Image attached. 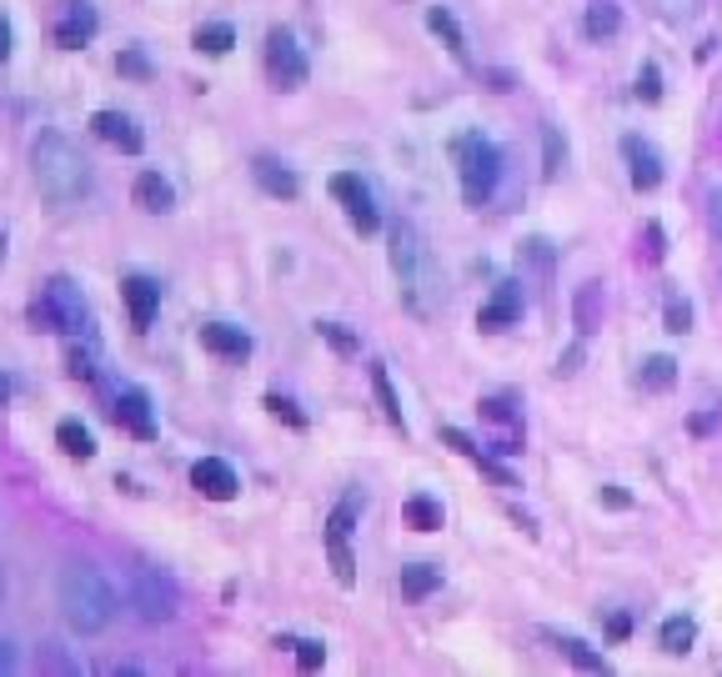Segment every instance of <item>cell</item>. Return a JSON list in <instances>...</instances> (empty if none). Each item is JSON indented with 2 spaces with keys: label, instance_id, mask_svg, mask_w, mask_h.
I'll return each instance as SVG.
<instances>
[{
  "label": "cell",
  "instance_id": "obj_1",
  "mask_svg": "<svg viewBox=\"0 0 722 677\" xmlns=\"http://www.w3.org/2000/svg\"><path fill=\"white\" fill-rule=\"evenodd\" d=\"M56 602H60V617L70 622V632H80V637L106 632V627L116 622V587H110L106 577H100V567H90V562L60 567Z\"/></svg>",
  "mask_w": 722,
  "mask_h": 677
},
{
  "label": "cell",
  "instance_id": "obj_2",
  "mask_svg": "<svg viewBox=\"0 0 722 677\" xmlns=\"http://www.w3.org/2000/svg\"><path fill=\"white\" fill-rule=\"evenodd\" d=\"M30 171H36L40 196L56 206H76L80 196L90 192V161L80 156V146L60 131L36 136V146H30Z\"/></svg>",
  "mask_w": 722,
  "mask_h": 677
},
{
  "label": "cell",
  "instance_id": "obj_3",
  "mask_svg": "<svg viewBox=\"0 0 722 677\" xmlns=\"http://www.w3.org/2000/svg\"><path fill=\"white\" fill-rule=\"evenodd\" d=\"M391 272L401 282V302L417 316H431V306H437V266H431L427 242L411 222L391 226Z\"/></svg>",
  "mask_w": 722,
  "mask_h": 677
},
{
  "label": "cell",
  "instance_id": "obj_4",
  "mask_svg": "<svg viewBox=\"0 0 722 677\" xmlns=\"http://www.w3.org/2000/svg\"><path fill=\"white\" fill-rule=\"evenodd\" d=\"M30 322L36 332H60V336H86L90 332V306L70 276H50L40 296L30 302Z\"/></svg>",
  "mask_w": 722,
  "mask_h": 677
},
{
  "label": "cell",
  "instance_id": "obj_5",
  "mask_svg": "<svg viewBox=\"0 0 722 677\" xmlns=\"http://www.w3.org/2000/svg\"><path fill=\"white\" fill-rule=\"evenodd\" d=\"M451 161H457V176H461V196L471 206H481L491 192H497V176H501V151L487 141L481 131H461L451 141Z\"/></svg>",
  "mask_w": 722,
  "mask_h": 677
},
{
  "label": "cell",
  "instance_id": "obj_6",
  "mask_svg": "<svg viewBox=\"0 0 722 677\" xmlns=\"http://www.w3.org/2000/svg\"><path fill=\"white\" fill-rule=\"evenodd\" d=\"M130 607H136L140 622H170L180 612V587L170 572L150 562H136L130 567Z\"/></svg>",
  "mask_w": 722,
  "mask_h": 677
},
{
  "label": "cell",
  "instance_id": "obj_7",
  "mask_svg": "<svg viewBox=\"0 0 722 677\" xmlns=\"http://www.w3.org/2000/svg\"><path fill=\"white\" fill-rule=\"evenodd\" d=\"M361 507H367V497H361L357 487H351V492L341 497V502L331 507V517H326V557H331V572H336V582H341V587L357 582V557H351V527H357Z\"/></svg>",
  "mask_w": 722,
  "mask_h": 677
},
{
  "label": "cell",
  "instance_id": "obj_8",
  "mask_svg": "<svg viewBox=\"0 0 722 677\" xmlns=\"http://www.w3.org/2000/svg\"><path fill=\"white\" fill-rule=\"evenodd\" d=\"M266 76H271V86L276 91H301L306 86V76H311V66H306V51L296 46V36L291 31H266Z\"/></svg>",
  "mask_w": 722,
  "mask_h": 677
},
{
  "label": "cell",
  "instance_id": "obj_9",
  "mask_svg": "<svg viewBox=\"0 0 722 677\" xmlns=\"http://www.w3.org/2000/svg\"><path fill=\"white\" fill-rule=\"evenodd\" d=\"M100 31V16L90 0H60L56 6V26H50V36H56L60 51H80V46H90Z\"/></svg>",
  "mask_w": 722,
  "mask_h": 677
},
{
  "label": "cell",
  "instance_id": "obj_10",
  "mask_svg": "<svg viewBox=\"0 0 722 677\" xmlns=\"http://www.w3.org/2000/svg\"><path fill=\"white\" fill-rule=\"evenodd\" d=\"M331 196L341 202V212H347V222L357 226L361 236H371L381 226V212H377V202H371V192H367V181L361 176H351V171H336L331 176Z\"/></svg>",
  "mask_w": 722,
  "mask_h": 677
},
{
  "label": "cell",
  "instance_id": "obj_11",
  "mask_svg": "<svg viewBox=\"0 0 722 677\" xmlns=\"http://www.w3.org/2000/svg\"><path fill=\"white\" fill-rule=\"evenodd\" d=\"M110 416H116V422L126 426L130 436H140V442H150V436H156V416H150V396L140 392V386H120V392H116V406H110Z\"/></svg>",
  "mask_w": 722,
  "mask_h": 677
},
{
  "label": "cell",
  "instance_id": "obj_12",
  "mask_svg": "<svg viewBox=\"0 0 722 677\" xmlns=\"http://www.w3.org/2000/svg\"><path fill=\"white\" fill-rule=\"evenodd\" d=\"M191 487H196L201 497H211V502H231V497L241 492L231 462H221V457H201V462L191 467Z\"/></svg>",
  "mask_w": 722,
  "mask_h": 677
},
{
  "label": "cell",
  "instance_id": "obj_13",
  "mask_svg": "<svg viewBox=\"0 0 722 677\" xmlns=\"http://www.w3.org/2000/svg\"><path fill=\"white\" fill-rule=\"evenodd\" d=\"M90 131H96L100 141H110L116 151H126V156H136L140 146H146L136 116H126V111H96V116H90Z\"/></svg>",
  "mask_w": 722,
  "mask_h": 677
},
{
  "label": "cell",
  "instance_id": "obj_14",
  "mask_svg": "<svg viewBox=\"0 0 722 677\" xmlns=\"http://www.w3.org/2000/svg\"><path fill=\"white\" fill-rule=\"evenodd\" d=\"M622 156H627V176L637 192H657L662 186V156L652 151L642 136H622Z\"/></svg>",
  "mask_w": 722,
  "mask_h": 677
},
{
  "label": "cell",
  "instance_id": "obj_15",
  "mask_svg": "<svg viewBox=\"0 0 722 677\" xmlns=\"http://www.w3.org/2000/svg\"><path fill=\"white\" fill-rule=\"evenodd\" d=\"M120 296H126V312H130V326L136 332H146L150 322H156V306H160V286L150 282V276L130 272L126 282H120Z\"/></svg>",
  "mask_w": 722,
  "mask_h": 677
},
{
  "label": "cell",
  "instance_id": "obj_16",
  "mask_svg": "<svg viewBox=\"0 0 722 677\" xmlns=\"http://www.w3.org/2000/svg\"><path fill=\"white\" fill-rule=\"evenodd\" d=\"M201 346H206L211 356H226V362H246L251 356V336L241 332V326H231V322H206L201 326Z\"/></svg>",
  "mask_w": 722,
  "mask_h": 677
},
{
  "label": "cell",
  "instance_id": "obj_17",
  "mask_svg": "<svg viewBox=\"0 0 722 677\" xmlns=\"http://www.w3.org/2000/svg\"><path fill=\"white\" fill-rule=\"evenodd\" d=\"M521 322V292L517 286H497L491 292V302L477 312V326L481 332H507V326Z\"/></svg>",
  "mask_w": 722,
  "mask_h": 677
},
{
  "label": "cell",
  "instance_id": "obj_18",
  "mask_svg": "<svg viewBox=\"0 0 722 677\" xmlns=\"http://www.w3.org/2000/svg\"><path fill=\"white\" fill-rule=\"evenodd\" d=\"M251 171H256L261 192H266V196H276V202H296V196H301L296 171H291V166H281L276 156H256V166H251Z\"/></svg>",
  "mask_w": 722,
  "mask_h": 677
},
{
  "label": "cell",
  "instance_id": "obj_19",
  "mask_svg": "<svg viewBox=\"0 0 722 677\" xmlns=\"http://www.w3.org/2000/svg\"><path fill=\"white\" fill-rule=\"evenodd\" d=\"M130 196H136V206L140 212H150V216H166L170 206H176V192H170V181L160 171H140Z\"/></svg>",
  "mask_w": 722,
  "mask_h": 677
},
{
  "label": "cell",
  "instance_id": "obj_20",
  "mask_svg": "<svg viewBox=\"0 0 722 677\" xmlns=\"http://www.w3.org/2000/svg\"><path fill=\"white\" fill-rule=\"evenodd\" d=\"M401 517H407L411 532H441V522H447V512H441V502L431 492H411L401 502Z\"/></svg>",
  "mask_w": 722,
  "mask_h": 677
},
{
  "label": "cell",
  "instance_id": "obj_21",
  "mask_svg": "<svg viewBox=\"0 0 722 677\" xmlns=\"http://www.w3.org/2000/svg\"><path fill=\"white\" fill-rule=\"evenodd\" d=\"M427 31L437 36V41L447 46V51L457 56V61H467V36H461V26L451 21V11H447V6H431V11H427Z\"/></svg>",
  "mask_w": 722,
  "mask_h": 677
},
{
  "label": "cell",
  "instance_id": "obj_22",
  "mask_svg": "<svg viewBox=\"0 0 722 677\" xmlns=\"http://www.w3.org/2000/svg\"><path fill=\"white\" fill-rule=\"evenodd\" d=\"M657 642H662V653H672V657H682V653H692V642H697V622H692L687 612H677V617H667V622L657 627Z\"/></svg>",
  "mask_w": 722,
  "mask_h": 677
},
{
  "label": "cell",
  "instance_id": "obj_23",
  "mask_svg": "<svg viewBox=\"0 0 722 677\" xmlns=\"http://www.w3.org/2000/svg\"><path fill=\"white\" fill-rule=\"evenodd\" d=\"M437 587H441V567L437 562H411V567H401V597L421 602V597H431Z\"/></svg>",
  "mask_w": 722,
  "mask_h": 677
},
{
  "label": "cell",
  "instance_id": "obj_24",
  "mask_svg": "<svg viewBox=\"0 0 722 677\" xmlns=\"http://www.w3.org/2000/svg\"><path fill=\"white\" fill-rule=\"evenodd\" d=\"M371 392H377V402H381V416H387L397 432H407V416H401V402H397V392H391V376L381 362H371Z\"/></svg>",
  "mask_w": 722,
  "mask_h": 677
},
{
  "label": "cell",
  "instance_id": "obj_25",
  "mask_svg": "<svg viewBox=\"0 0 722 677\" xmlns=\"http://www.w3.org/2000/svg\"><path fill=\"white\" fill-rule=\"evenodd\" d=\"M191 46H196V51H206V56H226L231 46H236V26H226V21H206V26H196Z\"/></svg>",
  "mask_w": 722,
  "mask_h": 677
},
{
  "label": "cell",
  "instance_id": "obj_26",
  "mask_svg": "<svg viewBox=\"0 0 722 677\" xmlns=\"http://www.w3.org/2000/svg\"><path fill=\"white\" fill-rule=\"evenodd\" d=\"M562 166H567V141H562V131L552 121H542V176L557 181Z\"/></svg>",
  "mask_w": 722,
  "mask_h": 677
},
{
  "label": "cell",
  "instance_id": "obj_27",
  "mask_svg": "<svg viewBox=\"0 0 722 677\" xmlns=\"http://www.w3.org/2000/svg\"><path fill=\"white\" fill-rule=\"evenodd\" d=\"M56 442H60V452H66V457H80V462H86V457H96V436H90L86 426L76 422V416H66V422L56 426Z\"/></svg>",
  "mask_w": 722,
  "mask_h": 677
},
{
  "label": "cell",
  "instance_id": "obj_28",
  "mask_svg": "<svg viewBox=\"0 0 722 677\" xmlns=\"http://www.w3.org/2000/svg\"><path fill=\"white\" fill-rule=\"evenodd\" d=\"M587 36L592 41H612V36L622 31V11L617 6H612V0H597V6H587Z\"/></svg>",
  "mask_w": 722,
  "mask_h": 677
},
{
  "label": "cell",
  "instance_id": "obj_29",
  "mask_svg": "<svg viewBox=\"0 0 722 677\" xmlns=\"http://www.w3.org/2000/svg\"><path fill=\"white\" fill-rule=\"evenodd\" d=\"M637 382L647 386V392H667V386L677 382V362H672V356H647L642 372H637Z\"/></svg>",
  "mask_w": 722,
  "mask_h": 677
},
{
  "label": "cell",
  "instance_id": "obj_30",
  "mask_svg": "<svg viewBox=\"0 0 722 677\" xmlns=\"http://www.w3.org/2000/svg\"><path fill=\"white\" fill-rule=\"evenodd\" d=\"M557 647L567 653V663H572V667H582V673H607V657L592 653V647H587V642H577V637H557Z\"/></svg>",
  "mask_w": 722,
  "mask_h": 677
},
{
  "label": "cell",
  "instance_id": "obj_31",
  "mask_svg": "<svg viewBox=\"0 0 722 677\" xmlns=\"http://www.w3.org/2000/svg\"><path fill=\"white\" fill-rule=\"evenodd\" d=\"M316 336H326L331 352H341V356H357V352H361V336L347 332L341 322H316Z\"/></svg>",
  "mask_w": 722,
  "mask_h": 677
},
{
  "label": "cell",
  "instance_id": "obj_32",
  "mask_svg": "<svg viewBox=\"0 0 722 677\" xmlns=\"http://www.w3.org/2000/svg\"><path fill=\"white\" fill-rule=\"evenodd\" d=\"M577 332H597V282L577 292Z\"/></svg>",
  "mask_w": 722,
  "mask_h": 677
},
{
  "label": "cell",
  "instance_id": "obj_33",
  "mask_svg": "<svg viewBox=\"0 0 722 677\" xmlns=\"http://www.w3.org/2000/svg\"><path fill=\"white\" fill-rule=\"evenodd\" d=\"M286 647H296V663L306 667V673H316V667L326 663V647L311 642V637H301V642H291V637H286Z\"/></svg>",
  "mask_w": 722,
  "mask_h": 677
},
{
  "label": "cell",
  "instance_id": "obj_34",
  "mask_svg": "<svg viewBox=\"0 0 722 677\" xmlns=\"http://www.w3.org/2000/svg\"><path fill=\"white\" fill-rule=\"evenodd\" d=\"M120 76H130V81H150V61L146 51H120Z\"/></svg>",
  "mask_w": 722,
  "mask_h": 677
},
{
  "label": "cell",
  "instance_id": "obj_35",
  "mask_svg": "<svg viewBox=\"0 0 722 677\" xmlns=\"http://www.w3.org/2000/svg\"><path fill=\"white\" fill-rule=\"evenodd\" d=\"M657 11L662 16H667V21H692V16H697L702 11V0H657Z\"/></svg>",
  "mask_w": 722,
  "mask_h": 677
},
{
  "label": "cell",
  "instance_id": "obj_36",
  "mask_svg": "<svg viewBox=\"0 0 722 677\" xmlns=\"http://www.w3.org/2000/svg\"><path fill=\"white\" fill-rule=\"evenodd\" d=\"M667 332H692V306L687 302H677V296H672V302H667Z\"/></svg>",
  "mask_w": 722,
  "mask_h": 677
},
{
  "label": "cell",
  "instance_id": "obj_37",
  "mask_svg": "<svg viewBox=\"0 0 722 677\" xmlns=\"http://www.w3.org/2000/svg\"><path fill=\"white\" fill-rule=\"evenodd\" d=\"M637 96H642V101H657V96H662L657 66H642V71H637Z\"/></svg>",
  "mask_w": 722,
  "mask_h": 677
},
{
  "label": "cell",
  "instance_id": "obj_38",
  "mask_svg": "<svg viewBox=\"0 0 722 677\" xmlns=\"http://www.w3.org/2000/svg\"><path fill=\"white\" fill-rule=\"evenodd\" d=\"M66 372H70V376H86V382H90V376H96V362H90V352L70 346V352H66Z\"/></svg>",
  "mask_w": 722,
  "mask_h": 677
},
{
  "label": "cell",
  "instance_id": "obj_39",
  "mask_svg": "<svg viewBox=\"0 0 722 677\" xmlns=\"http://www.w3.org/2000/svg\"><path fill=\"white\" fill-rule=\"evenodd\" d=\"M266 406H271V412H276V416H286V422H291V426H306V416H301V412H296V406H291V402H286V396H276V392H271V396H266Z\"/></svg>",
  "mask_w": 722,
  "mask_h": 677
},
{
  "label": "cell",
  "instance_id": "obj_40",
  "mask_svg": "<svg viewBox=\"0 0 722 677\" xmlns=\"http://www.w3.org/2000/svg\"><path fill=\"white\" fill-rule=\"evenodd\" d=\"M40 667H56V673H76V663H66V657L56 653V642H46V653H40Z\"/></svg>",
  "mask_w": 722,
  "mask_h": 677
},
{
  "label": "cell",
  "instance_id": "obj_41",
  "mask_svg": "<svg viewBox=\"0 0 722 677\" xmlns=\"http://www.w3.org/2000/svg\"><path fill=\"white\" fill-rule=\"evenodd\" d=\"M647 242H652V246H647V256H652V262H662V252H667V246H662V226H657V222L647 226Z\"/></svg>",
  "mask_w": 722,
  "mask_h": 677
},
{
  "label": "cell",
  "instance_id": "obj_42",
  "mask_svg": "<svg viewBox=\"0 0 722 677\" xmlns=\"http://www.w3.org/2000/svg\"><path fill=\"white\" fill-rule=\"evenodd\" d=\"M602 502L607 507H632V497L622 492V487H602Z\"/></svg>",
  "mask_w": 722,
  "mask_h": 677
},
{
  "label": "cell",
  "instance_id": "obj_43",
  "mask_svg": "<svg viewBox=\"0 0 722 677\" xmlns=\"http://www.w3.org/2000/svg\"><path fill=\"white\" fill-rule=\"evenodd\" d=\"M0 673H16V647L0 637Z\"/></svg>",
  "mask_w": 722,
  "mask_h": 677
},
{
  "label": "cell",
  "instance_id": "obj_44",
  "mask_svg": "<svg viewBox=\"0 0 722 677\" xmlns=\"http://www.w3.org/2000/svg\"><path fill=\"white\" fill-rule=\"evenodd\" d=\"M0 61H10V21L0 16Z\"/></svg>",
  "mask_w": 722,
  "mask_h": 677
},
{
  "label": "cell",
  "instance_id": "obj_45",
  "mask_svg": "<svg viewBox=\"0 0 722 677\" xmlns=\"http://www.w3.org/2000/svg\"><path fill=\"white\" fill-rule=\"evenodd\" d=\"M708 216H712V226H718V232H722V192L708 202Z\"/></svg>",
  "mask_w": 722,
  "mask_h": 677
},
{
  "label": "cell",
  "instance_id": "obj_46",
  "mask_svg": "<svg viewBox=\"0 0 722 677\" xmlns=\"http://www.w3.org/2000/svg\"><path fill=\"white\" fill-rule=\"evenodd\" d=\"M6 396H10V376L0 372V402H6Z\"/></svg>",
  "mask_w": 722,
  "mask_h": 677
},
{
  "label": "cell",
  "instance_id": "obj_47",
  "mask_svg": "<svg viewBox=\"0 0 722 677\" xmlns=\"http://www.w3.org/2000/svg\"><path fill=\"white\" fill-rule=\"evenodd\" d=\"M0 597H6V572H0Z\"/></svg>",
  "mask_w": 722,
  "mask_h": 677
},
{
  "label": "cell",
  "instance_id": "obj_48",
  "mask_svg": "<svg viewBox=\"0 0 722 677\" xmlns=\"http://www.w3.org/2000/svg\"><path fill=\"white\" fill-rule=\"evenodd\" d=\"M0 256H6V236H0Z\"/></svg>",
  "mask_w": 722,
  "mask_h": 677
}]
</instances>
